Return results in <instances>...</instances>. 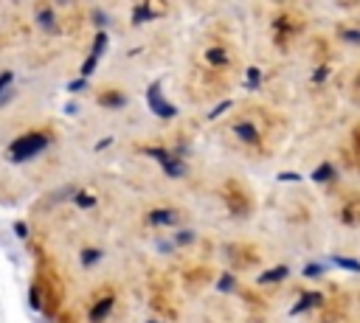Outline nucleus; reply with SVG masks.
Here are the masks:
<instances>
[{
	"label": "nucleus",
	"instance_id": "1",
	"mask_svg": "<svg viewBox=\"0 0 360 323\" xmlns=\"http://www.w3.org/2000/svg\"><path fill=\"white\" fill-rule=\"evenodd\" d=\"M45 146H48L45 135H40V132L23 135V138H17L11 143V160H17V163H20V160H31V158H37Z\"/></svg>",
	"mask_w": 360,
	"mask_h": 323
},
{
	"label": "nucleus",
	"instance_id": "2",
	"mask_svg": "<svg viewBox=\"0 0 360 323\" xmlns=\"http://www.w3.org/2000/svg\"><path fill=\"white\" fill-rule=\"evenodd\" d=\"M147 96H149V104H152V110H155V112H160L164 118H172V116H175V107L166 104V101L160 99L158 87H149V93H147Z\"/></svg>",
	"mask_w": 360,
	"mask_h": 323
},
{
	"label": "nucleus",
	"instance_id": "3",
	"mask_svg": "<svg viewBox=\"0 0 360 323\" xmlns=\"http://www.w3.org/2000/svg\"><path fill=\"white\" fill-rule=\"evenodd\" d=\"M149 222H152V225H177V214L175 211H164V208H160V211L149 214Z\"/></svg>",
	"mask_w": 360,
	"mask_h": 323
},
{
	"label": "nucleus",
	"instance_id": "4",
	"mask_svg": "<svg viewBox=\"0 0 360 323\" xmlns=\"http://www.w3.org/2000/svg\"><path fill=\"white\" fill-rule=\"evenodd\" d=\"M110 309H113V298H101V301L93 307V312H90V320L101 323V320L107 318V312H110Z\"/></svg>",
	"mask_w": 360,
	"mask_h": 323
},
{
	"label": "nucleus",
	"instance_id": "5",
	"mask_svg": "<svg viewBox=\"0 0 360 323\" xmlns=\"http://www.w3.org/2000/svg\"><path fill=\"white\" fill-rule=\"evenodd\" d=\"M318 303H321V295H318V292H310V295H304L301 301H298L296 307H293V315H298V312H301V309L318 307Z\"/></svg>",
	"mask_w": 360,
	"mask_h": 323
},
{
	"label": "nucleus",
	"instance_id": "6",
	"mask_svg": "<svg viewBox=\"0 0 360 323\" xmlns=\"http://www.w3.org/2000/svg\"><path fill=\"white\" fill-rule=\"evenodd\" d=\"M164 169H166V175H172V177L183 175V163H180V160H172V158L164 160Z\"/></svg>",
	"mask_w": 360,
	"mask_h": 323
},
{
	"label": "nucleus",
	"instance_id": "7",
	"mask_svg": "<svg viewBox=\"0 0 360 323\" xmlns=\"http://www.w3.org/2000/svg\"><path fill=\"white\" fill-rule=\"evenodd\" d=\"M335 175V169L329 163H323V166H318V169L313 172V180H318V183H323V180H329V177Z\"/></svg>",
	"mask_w": 360,
	"mask_h": 323
},
{
	"label": "nucleus",
	"instance_id": "8",
	"mask_svg": "<svg viewBox=\"0 0 360 323\" xmlns=\"http://www.w3.org/2000/svg\"><path fill=\"white\" fill-rule=\"evenodd\" d=\"M335 264L338 267H344V270H352V273H360V261H355V259H344V256H335Z\"/></svg>",
	"mask_w": 360,
	"mask_h": 323
},
{
	"label": "nucleus",
	"instance_id": "9",
	"mask_svg": "<svg viewBox=\"0 0 360 323\" xmlns=\"http://www.w3.org/2000/svg\"><path fill=\"white\" fill-rule=\"evenodd\" d=\"M237 135H239L242 141H254V138H256V129L250 127V124H237Z\"/></svg>",
	"mask_w": 360,
	"mask_h": 323
},
{
	"label": "nucleus",
	"instance_id": "10",
	"mask_svg": "<svg viewBox=\"0 0 360 323\" xmlns=\"http://www.w3.org/2000/svg\"><path fill=\"white\" fill-rule=\"evenodd\" d=\"M284 276H287V267H276V270L265 273L259 281H262V284H267V281H279V278H284Z\"/></svg>",
	"mask_w": 360,
	"mask_h": 323
},
{
	"label": "nucleus",
	"instance_id": "11",
	"mask_svg": "<svg viewBox=\"0 0 360 323\" xmlns=\"http://www.w3.org/2000/svg\"><path fill=\"white\" fill-rule=\"evenodd\" d=\"M104 43H107V37H104V34H99V37H96V45H93V56H99V53L104 51Z\"/></svg>",
	"mask_w": 360,
	"mask_h": 323
},
{
	"label": "nucleus",
	"instance_id": "12",
	"mask_svg": "<svg viewBox=\"0 0 360 323\" xmlns=\"http://www.w3.org/2000/svg\"><path fill=\"white\" fill-rule=\"evenodd\" d=\"M256 85H259V70H250V73H248V87H256Z\"/></svg>",
	"mask_w": 360,
	"mask_h": 323
},
{
	"label": "nucleus",
	"instance_id": "13",
	"mask_svg": "<svg viewBox=\"0 0 360 323\" xmlns=\"http://www.w3.org/2000/svg\"><path fill=\"white\" fill-rule=\"evenodd\" d=\"M99 250H93V253H90V250H87V253H82V261H85V264H90V261H96V259H99Z\"/></svg>",
	"mask_w": 360,
	"mask_h": 323
},
{
	"label": "nucleus",
	"instance_id": "14",
	"mask_svg": "<svg viewBox=\"0 0 360 323\" xmlns=\"http://www.w3.org/2000/svg\"><path fill=\"white\" fill-rule=\"evenodd\" d=\"M208 59H211V62H225V53L223 51H208Z\"/></svg>",
	"mask_w": 360,
	"mask_h": 323
},
{
	"label": "nucleus",
	"instance_id": "15",
	"mask_svg": "<svg viewBox=\"0 0 360 323\" xmlns=\"http://www.w3.org/2000/svg\"><path fill=\"white\" fill-rule=\"evenodd\" d=\"M76 202H79L82 208H87V205H93V197H87V194H79V197H76Z\"/></svg>",
	"mask_w": 360,
	"mask_h": 323
},
{
	"label": "nucleus",
	"instance_id": "16",
	"mask_svg": "<svg viewBox=\"0 0 360 323\" xmlns=\"http://www.w3.org/2000/svg\"><path fill=\"white\" fill-rule=\"evenodd\" d=\"M279 180H284V183H298L301 177H298V175H290V172H284V175H279Z\"/></svg>",
	"mask_w": 360,
	"mask_h": 323
},
{
	"label": "nucleus",
	"instance_id": "17",
	"mask_svg": "<svg viewBox=\"0 0 360 323\" xmlns=\"http://www.w3.org/2000/svg\"><path fill=\"white\" fill-rule=\"evenodd\" d=\"M9 82H11V73H9V70H6V73L0 76V93H3L6 87H9Z\"/></svg>",
	"mask_w": 360,
	"mask_h": 323
},
{
	"label": "nucleus",
	"instance_id": "18",
	"mask_svg": "<svg viewBox=\"0 0 360 323\" xmlns=\"http://www.w3.org/2000/svg\"><path fill=\"white\" fill-rule=\"evenodd\" d=\"M304 276H321V267H318V264H310L307 270H304Z\"/></svg>",
	"mask_w": 360,
	"mask_h": 323
},
{
	"label": "nucleus",
	"instance_id": "19",
	"mask_svg": "<svg viewBox=\"0 0 360 323\" xmlns=\"http://www.w3.org/2000/svg\"><path fill=\"white\" fill-rule=\"evenodd\" d=\"M231 284H233V281H231V278L225 276L223 281H220V290H231Z\"/></svg>",
	"mask_w": 360,
	"mask_h": 323
},
{
	"label": "nucleus",
	"instance_id": "20",
	"mask_svg": "<svg viewBox=\"0 0 360 323\" xmlns=\"http://www.w3.org/2000/svg\"><path fill=\"white\" fill-rule=\"evenodd\" d=\"M346 40H352V43H360V34H357V31H346Z\"/></svg>",
	"mask_w": 360,
	"mask_h": 323
}]
</instances>
